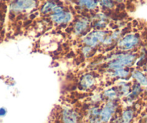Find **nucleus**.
<instances>
[{
	"mask_svg": "<svg viewBox=\"0 0 147 123\" xmlns=\"http://www.w3.org/2000/svg\"><path fill=\"white\" fill-rule=\"evenodd\" d=\"M134 117V112L132 110H127L123 112L122 114V122L123 123H130Z\"/></svg>",
	"mask_w": 147,
	"mask_h": 123,
	"instance_id": "15",
	"label": "nucleus"
},
{
	"mask_svg": "<svg viewBox=\"0 0 147 123\" xmlns=\"http://www.w3.org/2000/svg\"><path fill=\"white\" fill-rule=\"evenodd\" d=\"M92 50V48L90 47V46H85L84 47H83L82 48V53L85 56H87L88 55H90V53H91Z\"/></svg>",
	"mask_w": 147,
	"mask_h": 123,
	"instance_id": "18",
	"label": "nucleus"
},
{
	"mask_svg": "<svg viewBox=\"0 0 147 123\" xmlns=\"http://www.w3.org/2000/svg\"><path fill=\"white\" fill-rule=\"evenodd\" d=\"M7 113V110L5 107H0V117H4Z\"/></svg>",
	"mask_w": 147,
	"mask_h": 123,
	"instance_id": "20",
	"label": "nucleus"
},
{
	"mask_svg": "<svg viewBox=\"0 0 147 123\" xmlns=\"http://www.w3.org/2000/svg\"><path fill=\"white\" fill-rule=\"evenodd\" d=\"M116 106L113 102H108L104 107L102 110L100 112V120L102 122L106 123L110 121V118L112 117L113 114L115 112Z\"/></svg>",
	"mask_w": 147,
	"mask_h": 123,
	"instance_id": "7",
	"label": "nucleus"
},
{
	"mask_svg": "<svg viewBox=\"0 0 147 123\" xmlns=\"http://www.w3.org/2000/svg\"><path fill=\"white\" fill-rule=\"evenodd\" d=\"M132 77L138 81V83L141 85H147V77L140 71L135 70L132 72Z\"/></svg>",
	"mask_w": 147,
	"mask_h": 123,
	"instance_id": "13",
	"label": "nucleus"
},
{
	"mask_svg": "<svg viewBox=\"0 0 147 123\" xmlns=\"http://www.w3.org/2000/svg\"><path fill=\"white\" fill-rule=\"evenodd\" d=\"M136 59L137 56L134 53H119L113 56L107 67L110 70L115 71L125 66H131L136 63Z\"/></svg>",
	"mask_w": 147,
	"mask_h": 123,
	"instance_id": "1",
	"label": "nucleus"
},
{
	"mask_svg": "<svg viewBox=\"0 0 147 123\" xmlns=\"http://www.w3.org/2000/svg\"><path fill=\"white\" fill-rule=\"evenodd\" d=\"M63 123H77V115L73 110L66 109L63 112Z\"/></svg>",
	"mask_w": 147,
	"mask_h": 123,
	"instance_id": "10",
	"label": "nucleus"
},
{
	"mask_svg": "<svg viewBox=\"0 0 147 123\" xmlns=\"http://www.w3.org/2000/svg\"><path fill=\"white\" fill-rule=\"evenodd\" d=\"M98 4H100L102 7L106 9H111L115 7L113 0H98Z\"/></svg>",
	"mask_w": 147,
	"mask_h": 123,
	"instance_id": "16",
	"label": "nucleus"
},
{
	"mask_svg": "<svg viewBox=\"0 0 147 123\" xmlns=\"http://www.w3.org/2000/svg\"><path fill=\"white\" fill-rule=\"evenodd\" d=\"M146 71L147 72V65H146Z\"/></svg>",
	"mask_w": 147,
	"mask_h": 123,
	"instance_id": "21",
	"label": "nucleus"
},
{
	"mask_svg": "<svg viewBox=\"0 0 147 123\" xmlns=\"http://www.w3.org/2000/svg\"><path fill=\"white\" fill-rule=\"evenodd\" d=\"M105 96H106L107 97H108L109 99H115L117 96V93L113 89H110L107 90L105 92Z\"/></svg>",
	"mask_w": 147,
	"mask_h": 123,
	"instance_id": "17",
	"label": "nucleus"
},
{
	"mask_svg": "<svg viewBox=\"0 0 147 123\" xmlns=\"http://www.w3.org/2000/svg\"><path fill=\"white\" fill-rule=\"evenodd\" d=\"M37 5V0H14L9 5V11L13 14L28 12L35 9Z\"/></svg>",
	"mask_w": 147,
	"mask_h": 123,
	"instance_id": "2",
	"label": "nucleus"
},
{
	"mask_svg": "<svg viewBox=\"0 0 147 123\" xmlns=\"http://www.w3.org/2000/svg\"><path fill=\"white\" fill-rule=\"evenodd\" d=\"M59 5V4H56V2H54L53 1L51 0H48L42 5L41 8H40V13L43 14V15H51L52 12H53V9L56 7V5Z\"/></svg>",
	"mask_w": 147,
	"mask_h": 123,
	"instance_id": "11",
	"label": "nucleus"
},
{
	"mask_svg": "<svg viewBox=\"0 0 147 123\" xmlns=\"http://www.w3.org/2000/svg\"><path fill=\"white\" fill-rule=\"evenodd\" d=\"M52 22L56 25H66L72 20L73 15L69 11L63 10L57 13H53L50 15Z\"/></svg>",
	"mask_w": 147,
	"mask_h": 123,
	"instance_id": "5",
	"label": "nucleus"
},
{
	"mask_svg": "<svg viewBox=\"0 0 147 123\" xmlns=\"http://www.w3.org/2000/svg\"><path fill=\"white\" fill-rule=\"evenodd\" d=\"M107 36V32L102 30H96L87 34L83 39V43L85 46L94 48L101 43H103Z\"/></svg>",
	"mask_w": 147,
	"mask_h": 123,
	"instance_id": "3",
	"label": "nucleus"
},
{
	"mask_svg": "<svg viewBox=\"0 0 147 123\" xmlns=\"http://www.w3.org/2000/svg\"><path fill=\"white\" fill-rule=\"evenodd\" d=\"M140 43V38L136 34H128L118 41V48L121 50L127 51L138 47Z\"/></svg>",
	"mask_w": 147,
	"mask_h": 123,
	"instance_id": "4",
	"label": "nucleus"
},
{
	"mask_svg": "<svg viewBox=\"0 0 147 123\" xmlns=\"http://www.w3.org/2000/svg\"><path fill=\"white\" fill-rule=\"evenodd\" d=\"M121 91L124 94H127L129 92V86L126 84L125 83H123L121 84Z\"/></svg>",
	"mask_w": 147,
	"mask_h": 123,
	"instance_id": "19",
	"label": "nucleus"
},
{
	"mask_svg": "<svg viewBox=\"0 0 147 123\" xmlns=\"http://www.w3.org/2000/svg\"><path fill=\"white\" fill-rule=\"evenodd\" d=\"M113 75L115 77L121 78V79H125L130 75V72L129 71L125 69V68H123V69H116V70L113 71Z\"/></svg>",
	"mask_w": 147,
	"mask_h": 123,
	"instance_id": "14",
	"label": "nucleus"
},
{
	"mask_svg": "<svg viewBox=\"0 0 147 123\" xmlns=\"http://www.w3.org/2000/svg\"><path fill=\"white\" fill-rule=\"evenodd\" d=\"M94 19V28L97 30H102L105 28L108 24V17L105 13H97L93 17Z\"/></svg>",
	"mask_w": 147,
	"mask_h": 123,
	"instance_id": "8",
	"label": "nucleus"
},
{
	"mask_svg": "<svg viewBox=\"0 0 147 123\" xmlns=\"http://www.w3.org/2000/svg\"><path fill=\"white\" fill-rule=\"evenodd\" d=\"M94 79L91 74H85L82 76L80 81V84L84 89L90 88L94 84Z\"/></svg>",
	"mask_w": 147,
	"mask_h": 123,
	"instance_id": "12",
	"label": "nucleus"
},
{
	"mask_svg": "<svg viewBox=\"0 0 147 123\" xmlns=\"http://www.w3.org/2000/svg\"><path fill=\"white\" fill-rule=\"evenodd\" d=\"M90 25V20L87 17L78 19L74 25V31L76 35H82L88 30Z\"/></svg>",
	"mask_w": 147,
	"mask_h": 123,
	"instance_id": "6",
	"label": "nucleus"
},
{
	"mask_svg": "<svg viewBox=\"0 0 147 123\" xmlns=\"http://www.w3.org/2000/svg\"><path fill=\"white\" fill-rule=\"evenodd\" d=\"M76 3L81 9L94 10L98 6V0H75Z\"/></svg>",
	"mask_w": 147,
	"mask_h": 123,
	"instance_id": "9",
	"label": "nucleus"
}]
</instances>
